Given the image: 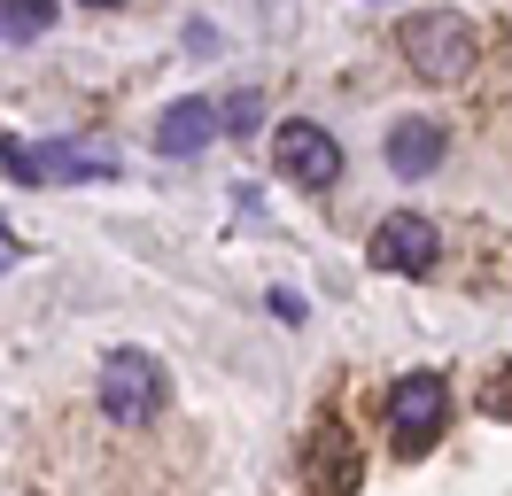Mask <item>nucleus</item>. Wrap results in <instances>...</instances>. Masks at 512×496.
Listing matches in <instances>:
<instances>
[{
	"mask_svg": "<svg viewBox=\"0 0 512 496\" xmlns=\"http://www.w3.org/2000/svg\"><path fill=\"white\" fill-rule=\"evenodd\" d=\"M396 55L412 62L419 78H435V86H458L466 70H474V24L458 16V8H419V16H404L396 24Z\"/></svg>",
	"mask_w": 512,
	"mask_h": 496,
	"instance_id": "nucleus-1",
	"label": "nucleus"
},
{
	"mask_svg": "<svg viewBox=\"0 0 512 496\" xmlns=\"http://www.w3.org/2000/svg\"><path fill=\"white\" fill-rule=\"evenodd\" d=\"M443 419H450V380L443 372H396V380H388V434H396L404 458L435 450Z\"/></svg>",
	"mask_w": 512,
	"mask_h": 496,
	"instance_id": "nucleus-2",
	"label": "nucleus"
},
{
	"mask_svg": "<svg viewBox=\"0 0 512 496\" xmlns=\"http://www.w3.org/2000/svg\"><path fill=\"white\" fill-rule=\"evenodd\" d=\"M101 411L117 427H148L163 411V365L148 349H109L101 357Z\"/></svg>",
	"mask_w": 512,
	"mask_h": 496,
	"instance_id": "nucleus-3",
	"label": "nucleus"
},
{
	"mask_svg": "<svg viewBox=\"0 0 512 496\" xmlns=\"http://www.w3.org/2000/svg\"><path fill=\"white\" fill-rule=\"evenodd\" d=\"M365 256H373V272H404V279H427L435 264H443V233H435V217H419V210H388L381 225H373V241H365Z\"/></svg>",
	"mask_w": 512,
	"mask_h": 496,
	"instance_id": "nucleus-4",
	"label": "nucleus"
},
{
	"mask_svg": "<svg viewBox=\"0 0 512 496\" xmlns=\"http://www.w3.org/2000/svg\"><path fill=\"white\" fill-rule=\"evenodd\" d=\"M272 163H280V179H295V186H334L342 179V140L311 117H280L272 124Z\"/></svg>",
	"mask_w": 512,
	"mask_h": 496,
	"instance_id": "nucleus-5",
	"label": "nucleus"
},
{
	"mask_svg": "<svg viewBox=\"0 0 512 496\" xmlns=\"http://www.w3.org/2000/svg\"><path fill=\"white\" fill-rule=\"evenodd\" d=\"M32 155V186H63V179H117V155L109 148H78V140H39Z\"/></svg>",
	"mask_w": 512,
	"mask_h": 496,
	"instance_id": "nucleus-6",
	"label": "nucleus"
},
{
	"mask_svg": "<svg viewBox=\"0 0 512 496\" xmlns=\"http://www.w3.org/2000/svg\"><path fill=\"white\" fill-rule=\"evenodd\" d=\"M218 140V109L194 93V101H171L163 109V124H156V155H171V163H187V155H202Z\"/></svg>",
	"mask_w": 512,
	"mask_h": 496,
	"instance_id": "nucleus-7",
	"label": "nucleus"
},
{
	"mask_svg": "<svg viewBox=\"0 0 512 496\" xmlns=\"http://www.w3.org/2000/svg\"><path fill=\"white\" fill-rule=\"evenodd\" d=\"M443 124L435 117H404V124H388V171L396 179H427L435 163H443Z\"/></svg>",
	"mask_w": 512,
	"mask_h": 496,
	"instance_id": "nucleus-8",
	"label": "nucleus"
},
{
	"mask_svg": "<svg viewBox=\"0 0 512 496\" xmlns=\"http://www.w3.org/2000/svg\"><path fill=\"white\" fill-rule=\"evenodd\" d=\"M55 31V0H0V39L8 47H32Z\"/></svg>",
	"mask_w": 512,
	"mask_h": 496,
	"instance_id": "nucleus-9",
	"label": "nucleus"
},
{
	"mask_svg": "<svg viewBox=\"0 0 512 496\" xmlns=\"http://www.w3.org/2000/svg\"><path fill=\"white\" fill-rule=\"evenodd\" d=\"M311 481H319V496H350L357 489V458L342 450V434H326V458L311 450Z\"/></svg>",
	"mask_w": 512,
	"mask_h": 496,
	"instance_id": "nucleus-10",
	"label": "nucleus"
},
{
	"mask_svg": "<svg viewBox=\"0 0 512 496\" xmlns=\"http://www.w3.org/2000/svg\"><path fill=\"white\" fill-rule=\"evenodd\" d=\"M210 109H218V132H256V117H264L256 93H233V101H210Z\"/></svg>",
	"mask_w": 512,
	"mask_h": 496,
	"instance_id": "nucleus-11",
	"label": "nucleus"
},
{
	"mask_svg": "<svg viewBox=\"0 0 512 496\" xmlns=\"http://www.w3.org/2000/svg\"><path fill=\"white\" fill-rule=\"evenodd\" d=\"M272 310H280V318L295 326V318H303V295H295V287H272Z\"/></svg>",
	"mask_w": 512,
	"mask_h": 496,
	"instance_id": "nucleus-12",
	"label": "nucleus"
},
{
	"mask_svg": "<svg viewBox=\"0 0 512 496\" xmlns=\"http://www.w3.org/2000/svg\"><path fill=\"white\" fill-rule=\"evenodd\" d=\"M94 8H117V0H94Z\"/></svg>",
	"mask_w": 512,
	"mask_h": 496,
	"instance_id": "nucleus-13",
	"label": "nucleus"
},
{
	"mask_svg": "<svg viewBox=\"0 0 512 496\" xmlns=\"http://www.w3.org/2000/svg\"><path fill=\"white\" fill-rule=\"evenodd\" d=\"M0 148H8V132H0Z\"/></svg>",
	"mask_w": 512,
	"mask_h": 496,
	"instance_id": "nucleus-14",
	"label": "nucleus"
}]
</instances>
